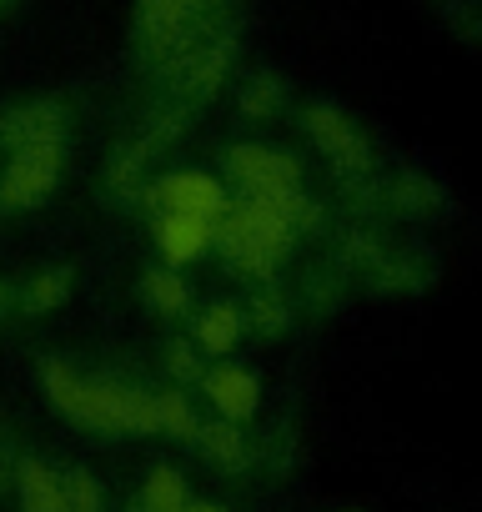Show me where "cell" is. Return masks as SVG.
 <instances>
[{
  "label": "cell",
  "mask_w": 482,
  "mask_h": 512,
  "mask_svg": "<svg viewBox=\"0 0 482 512\" xmlns=\"http://www.w3.org/2000/svg\"><path fill=\"white\" fill-rule=\"evenodd\" d=\"M216 236V221H201V216H156V246L166 262H196V256L211 246Z\"/></svg>",
  "instance_id": "11"
},
{
  "label": "cell",
  "mask_w": 482,
  "mask_h": 512,
  "mask_svg": "<svg viewBox=\"0 0 482 512\" xmlns=\"http://www.w3.org/2000/svg\"><path fill=\"white\" fill-rule=\"evenodd\" d=\"M382 206H387V211H402V216H437V211L447 206V196H442V186H437L432 176L402 171V176H392V186L382 191Z\"/></svg>",
  "instance_id": "12"
},
{
  "label": "cell",
  "mask_w": 482,
  "mask_h": 512,
  "mask_svg": "<svg viewBox=\"0 0 482 512\" xmlns=\"http://www.w3.org/2000/svg\"><path fill=\"white\" fill-rule=\"evenodd\" d=\"M61 181V141H41L11 156L6 176H0V211H31L41 206Z\"/></svg>",
  "instance_id": "6"
},
{
  "label": "cell",
  "mask_w": 482,
  "mask_h": 512,
  "mask_svg": "<svg viewBox=\"0 0 482 512\" xmlns=\"http://www.w3.org/2000/svg\"><path fill=\"white\" fill-rule=\"evenodd\" d=\"M66 131V111L56 101H26V106H11L0 116V151H26V146H41V141H61Z\"/></svg>",
  "instance_id": "9"
},
{
  "label": "cell",
  "mask_w": 482,
  "mask_h": 512,
  "mask_svg": "<svg viewBox=\"0 0 482 512\" xmlns=\"http://www.w3.org/2000/svg\"><path fill=\"white\" fill-rule=\"evenodd\" d=\"M241 307H231V302H216V307H206L201 312V322H196V347L201 352H231L236 347V337H241Z\"/></svg>",
  "instance_id": "15"
},
{
  "label": "cell",
  "mask_w": 482,
  "mask_h": 512,
  "mask_svg": "<svg viewBox=\"0 0 482 512\" xmlns=\"http://www.w3.org/2000/svg\"><path fill=\"white\" fill-rule=\"evenodd\" d=\"M226 176L241 186V191H297L302 186V161L277 151V146H257V141H241L226 151Z\"/></svg>",
  "instance_id": "7"
},
{
  "label": "cell",
  "mask_w": 482,
  "mask_h": 512,
  "mask_svg": "<svg viewBox=\"0 0 482 512\" xmlns=\"http://www.w3.org/2000/svg\"><path fill=\"white\" fill-rule=\"evenodd\" d=\"M211 241L226 251V262L241 267L247 277H272L277 262L292 251L297 231L272 211L267 196H247L241 206H231V211L216 216V236Z\"/></svg>",
  "instance_id": "3"
},
{
  "label": "cell",
  "mask_w": 482,
  "mask_h": 512,
  "mask_svg": "<svg viewBox=\"0 0 482 512\" xmlns=\"http://www.w3.org/2000/svg\"><path fill=\"white\" fill-rule=\"evenodd\" d=\"M146 166H151V156H146L136 141H131V146H121V151L111 156V166H106V191H111V196H136V191H141Z\"/></svg>",
  "instance_id": "20"
},
{
  "label": "cell",
  "mask_w": 482,
  "mask_h": 512,
  "mask_svg": "<svg viewBox=\"0 0 482 512\" xmlns=\"http://www.w3.org/2000/svg\"><path fill=\"white\" fill-rule=\"evenodd\" d=\"M186 512H226V507H216V502H201V507H186Z\"/></svg>",
  "instance_id": "25"
},
{
  "label": "cell",
  "mask_w": 482,
  "mask_h": 512,
  "mask_svg": "<svg viewBox=\"0 0 482 512\" xmlns=\"http://www.w3.org/2000/svg\"><path fill=\"white\" fill-rule=\"evenodd\" d=\"M16 487H21V512H66V502H61V477H56L41 457H26V462H21Z\"/></svg>",
  "instance_id": "14"
},
{
  "label": "cell",
  "mask_w": 482,
  "mask_h": 512,
  "mask_svg": "<svg viewBox=\"0 0 482 512\" xmlns=\"http://www.w3.org/2000/svg\"><path fill=\"white\" fill-rule=\"evenodd\" d=\"M201 387H206V397L216 402V412L226 417V422H247L252 412H257V402H262V387H257V377L252 372H241V367H211L206 377H201Z\"/></svg>",
  "instance_id": "10"
},
{
  "label": "cell",
  "mask_w": 482,
  "mask_h": 512,
  "mask_svg": "<svg viewBox=\"0 0 482 512\" xmlns=\"http://www.w3.org/2000/svg\"><path fill=\"white\" fill-rule=\"evenodd\" d=\"M241 322H252L257 332H267V337H277V332H287L292 327V312H287V302L282 297H272V292H262L247 312H241Z\"/></svg>",
  "instance_id": "23"
},
{
  "label": "cell",
  "mask_w": 482,
  "mask_h": 512,
  "mask_svg": "<svg viewBox=\"0 0 482 512\" xmlns=\"http://www.w3.org/2000/svg\"><path fill=\"white\" fill-rule=\"evenodd\" d=\"M236 46H241V31H236L231 21H221L206 41H196V46L186 51V61L166 76V81L176 86V101H186V106L211 101V96L226 86L231 66H236Z\"/></svg>",
  "instance_id": "4"
},
{
  "label": "cell",
  "mask_w": 482,
  "mask_h": 512,
  "mask_svg": "<svg viewBox=\"0 0 482 512\" xmlns=\"http://www.w3.org/2000/svg\"><path fill=\"white\" fill-rule=\"evenodd\" d=\"M46 397L56 412H66L71 422L81 427H96V432H156V412H151V392H136V387H121V382H96V377H81L71 372L66 362H46Z\"/></svg>",
  "instance_id": "1"
},
{
  "label": "cell",
  "mask_w": 482,
  "mask_h": 512,
  "mask_svg": "<svg viewBox=\"0 0 482 512\" xmlns=\"http://www.w3.org/2000/svg\"><path fill=\"white\" fill-rule=\"evenodd\" d=\"M302 126H307L312 146L332 161L337 176H372V146H367V136L352 126V116H347L342 106L312 101V106L302 111Z\"/></svg>",
  "instance_id": "5"
},
{
  "label": "cell",
  "mask_w": 482,
  "mask_h": 512,
  "mask_svg": "<svg viewBox=\"0 0 482 512\" xmlns=\"http://www.w3.org/2000/svg\"><path fill=\"white\" fill-rule=\"evenodd\" d=\"M166 367H171V377L176 382H201L206 377V367H201V352H191V347H166Z\"/></svg>",
  "instance_id": "24"
},
{
  "label": "cell",
  "mask_w": 482,
  "mask_h": 512,
  "mask_svg": "<svg viewBox=\"0 0 482 512\" xmlns=\"http://www.w3.org/2000/svg\"><path fill=\"white\" fill-rule=\"evenodd\" d=\"M226 21V0H136V56L146 71L171 76L196 41Z\"/></svg>",
  "instance_id": "2"
},
{
  "label": "cell",
  "mask_w": 482,
  "mask_h": 512,
  "mask_svg": "<svg viewBox=\"0 0 482 512\" xmlns=\"http://www.w3.org/2000/svg\"><path fill=\"white\" fill-rule=\"evenodd\" d=\"M186 507H191L186 477L176 467H151V477L141 487V512H186Z\"/></svg>",
  "instance_id": "16"
},
{
  "label": "cell",
  "mask_w": 482,
  "mask_h": 512,
  "mask_svg": "<svg viewBox=\"0 0 482 512\" xmlns=\"http://www.w3.org/2000/svg\"><path fill=\"white\" fill-rule=\"evenodd\" d=\"M61 502H66V512H101V482L91 477V472H66L61 477Z\"/></svg>",
  "instance_id": "22"
},
{
  "label": "cell",
  "mask_w": 482,
  "mask_h": 512,
  "mask_svg": "<svg viewBox=\"0 0 482 512\" xmlns=\"http://www.w3.org/2000/svg\"><path fill=\"white\" fill-rule=\"evenodd\" d=\"M0 307H6V287H0Z\"/></svg>",
  "instance_id": "26"
},
{
  "label": "cell",
  "mask_w": 482,
  "mask_h": 512,
  "mask_svg": "<svg viewBox=\"0 0 482 512\" xmlns=\"http://www.w3.org/2000/svg\"><path fill=\"white\" fill-rule=\"evenodd\" d=\"M151 412H156V427H161L166 437H176V442H196L201 417H196V407L186 402V392H156V397H151Z\"/></svg>",
  "instance_id": "17"
},
{
  "label": "cell",
  "mask_w": 482,
  "mask_h": 512,
  "mask_svg": "<svg viewBox=\"0 0 482 512\" xmlns=\"http://www.w3.org/2000/svg\"><path fill=\"white\" fill-rule=\"evenodd\" d=\"M66 297H71V272H66V267H51V272L31 277V287H26V312H31V317L56 312Z\"/></svg>",
  "instance_id": "21"
},
{
  "label": "cell",
  "mask_w": 482,
  "mask_h": 512,
  "mask_svg": "<svg viewBox=\"0 0 482 512\" xmlns=\"http://www.w3.org/2000/svg\"><path fill=\"white\" fill-rule=\"evenodd\" d=\"M196 442H201V452H206L216 467H226V472H247V462H252V447H247V437H241L236 422H201V427H196Z\"/></svg>",
  "instance_id": "13"
},
{
  "label": "cell",
  "mask_w": 482,
  "mask_h": 512,
  "mask_svg": "<svg viewBox=\"0 0 482 512\" xmlns=\"http://www.w3.org/2000/svg\"><path fill=\"white\" fill-rule=\"evenodd\" d=\"M141 297H146V307L161 312V317H176V312L191 307V287H186L176 272H146V277H141Z\"/></svg>",
  "instance_id": "19"
},
{
  "label": "cell",
  "mask_w": 482,
  "mask_h": 512,
  "mask_svg": "<svg viewBox=\"0 0 482 512\" xmlns=\"http://www.w3.org/2000/svg\"><path fill=\"white\" fill-rule=\"evenodd\" d=\"M0 6H6V0H0Z\"/></svg>",
  "instance_id": "27"
},
{
  "label": "cell",
  "mask_w": 482,
  "mask_h": 512,
  "mask_svg": "<svg viewBox=\"0 0 482 512\" xmlns=\"http://www.w3.org/2000/svg\"><path fill=\"white\" fill-rule=\"evenodd\" d=\"M287 101V86L272 76V71H252L247 81H241V116H252V121H267L277 116Z\"/></svg>",
  "instance_id": "18"
},
{
  "label": "cell",
  "mask_w": 482,
  "mask_h": 512,
  "mask_svg": "<svg viewBox=\"0 0 482 512\" xmlns=\"http://www.w3.org/2000/svg\"><path fill=\"white\" fill-rule=\"evenodd\" d=\"M146 206L156 216H201V221H216L226 211V191L216 176H201V171H176V176H161L151 191H146Z\"/></svg>",
  "instance_id": "8"
}]
</instances>
